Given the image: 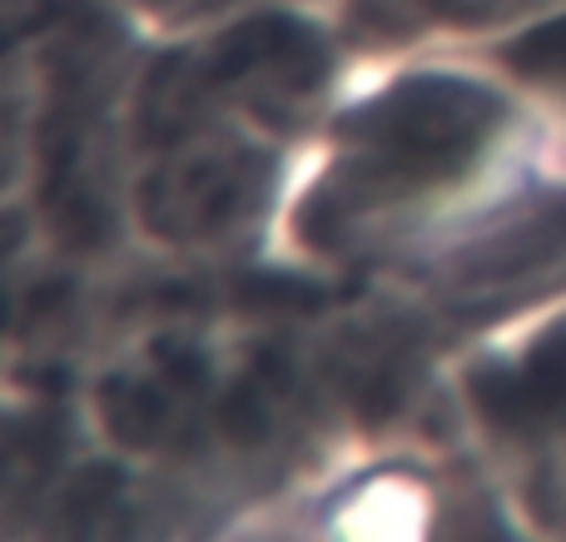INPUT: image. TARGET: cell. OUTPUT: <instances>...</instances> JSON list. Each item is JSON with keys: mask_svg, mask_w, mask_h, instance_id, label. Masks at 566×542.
<instances>
[{"mask_svg": "<svg viewBox=\"0 0 566 542\" xmlns=\"http://www.w3.org/2000/svg\"><path fill=\"white\" fill-rule=\"evenodd\" d=\"M547 135L507 75L462 50L363 60L298 149L274 254L368 284L497 185Z\"/></svg>", "mask_w": 566, "mask_h": 542, "instance_id": "cell-1", "label": "cell"}, {"mask_svg": "<svg viewBox=\"0 0 566 542\" xmlns=\"http://www.w3.org/2000/svg\"><path fill=\"white\" fill-rule=\"evenodd\" d=\"M145 30L115 0H6V239L119 269Z\"/></svg>", "mask_w": 566, "mask_h": 542, "instance_id": "cell-2", "label": "cell"}, {"mask_svg": "<svg viewBox=\"0 0 566 542\" xmlns=\"http://www.w3.org/2000/svg\"><path fill=\"white\" fill-rule=\"evenodd\" d=\"M358 65L363 55L338 10L313 0H244L195 30L149 40L129 125L224 115L303 149Z\"/></svg>", "mask_w": 566, "mask_h": 542, "instance_id": "cell-3", "label": "cell"}, {"mask_svg": "<svg viewBox=\"0 0 566 542\" xmlns=\"http://www.w3.org/2000/svg\"><path fill=\"white\" fill-rule=\"evenodd\" d=\"M298 145L244 119L175 115L129 125L125 215L135 254L224 269L274 254Z\"/></svg>", "mask_w": 566, "mask_h": 542, "instance_id": "cell-4", "label": "cell"}, {"mask_svg": "<svg viewBox=\"0 0 566 542\" xmlns=\"http://www.w3.org/2000/svg\"><path fill=\"white\" fill-rule=\"evenodd\" d=\"M452 338H472L566 294V139L552 129L527 159L488 185L462 215L402 254L388 274Z\"/></svg>", "mask_w": 566, "mask_h": 542, "instance_id": "cell-5", "label": "cell"}, {"mask_svg": "<svg viewBox=\"0 0 566 542\" xmlns=\"http://www.w3.org/2000/svg\"><path fill=\"white\" fill-rule=\"evenodd\" d=\"M448 398L462 444L488 458L527 533L566 538V294L462 338Z\"/></svg>", "mask_w": 566, "mask_h": 542, "instance_id": "cell-6", "label": "cell"}, {"mask_svg": "<svg viewBox=\"0 0 566 542\" xmlns=\"http://www.w3.org/2000/svg\"><path fill=\"white\" fill-rule=\"evenodd\" d=\"M566 0H348L338 20L363 60L412 50H478L557 15Z\"/></svg>", "mask_w": 566, "mask_h": 542, "instance_id": "cell-7", "label": "cell"}, {"mask_svg": "<svg viewBox=\"0 0 566 542\" xmlns=\"http://www.w3.org/2000/svg\"><path fill=\"white\" fill-rule=\"evenodd\" d=\"M497 75H507L547 119H566V6L497 45L478 50Z\"/></svg>", "mask_w": 566, "mask_h": 542, "instance_id": "cell-8", "label": "cell"}, {"mask_svg": "<svg viewBox=\"0 0 566 542\" xmlns=\"http://www.w3.org/2000/svg\"><path fill=\"white\" fill-rule=\"evenodd\" d=\"M115 6L125 10L145 35H179V30L205 25V20L244 6V0H115Z\"/></svg>", "mask_w": 566, "mask_h": 542, "instance_id": "cell-9", "label": "cell"}, {"mask_svg": "<svg viewBox=\"0 0 566 542\" xmlns=\"http://www.w3.org/2000/svg\"><path fill=\"white\" fill-rule=\"evenodd\" d=\"M313 6H328V10H338V6H348V0H313Z\"/></svg>", "mask_w": 566, "mask_h": 542, "instance_id": "cell-10", "label": "cell"}, {"mask_svg": "<svg viewBox=\"0 0 566 542\" xmlns=\"http://www.w3.org/2000/svg\"><path fill=\"white\" fill-rule=\"evenodd\" d=\"M552 129H557V135L566 139V119H552Z\"/></svg>", "mask_w": 566, "mask_h": 542, "instance_id": "cell-11", "label": "cell"}]
</instances>
